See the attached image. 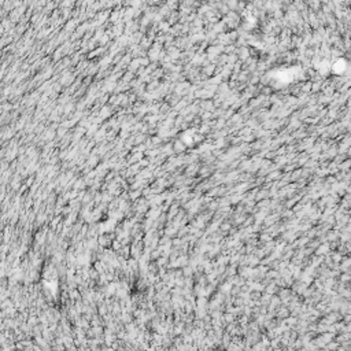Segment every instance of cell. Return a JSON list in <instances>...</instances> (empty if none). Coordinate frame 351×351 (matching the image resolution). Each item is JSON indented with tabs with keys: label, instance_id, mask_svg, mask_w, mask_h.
<instances>
[]
</instances>
